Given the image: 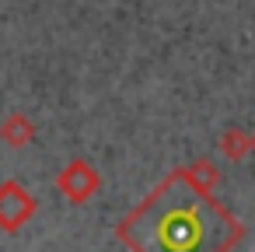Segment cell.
<instances>
[{"instance_id": "6da1fadb", "label": "cell", "mask_w": 255, "mask_h": 252, "mask_svg": "<svg viewBox=\"0 0 255 252\" xmlns=\"http://www.w3.org/2000/svg\"><path fill=\"white\" fill-rule=\"evenodd\" d=\"M217 224L210 210L196 200H178L168 210H154L143 228V245L150 252H210Z\"/></svg>"}]
</instances>
